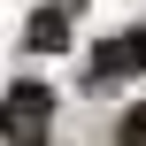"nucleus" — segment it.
I'll return each instance as SVG.
<instances>
[{
	"mask_svg": "<svg viewBox=\"0 0 146 146\" xmlns=\"http://www.w3.org/2000/svg\"><path fill=\"white\" fill-rule=\"evenodd\" d=\"M46 131H54V92L38 77H15L0 92V146H46Z\"/></svg>",
	"mask_w": 146,
	"mask_h": 146,
	"instance_id": "f257e3e1",
	"label": "nucleus"
},
{
	"mask_svg": "<svg viewBox=\"0 0 146 146\" xmlns=\"http://www.w3.org/2000/svg\"><path fill=\"white\" fill-rule=\"evenodd\" d=\"M115 146H146V108H131V115L115 123Z\"/></svg>",
	"mask_w": 146,
	"mask_h": 146,
	"instance_id": "20e7f679",
	"label": "nucleus"
},
{
	"mask_svg": "<svg viewBox=\"0 0 146 146\" xmlns=\"http://www.w3.org/2000/svg\"><path fill=\"white\" fill-rule=\"evenodd\" d=\"M69 8H77V0H69Z\"/></svg>",
	"mask_w": 146,
	"mask_h": 146,
	"instance_id": "39448f33",
	"label": "nucleus"
},
{
	"mask_svg": "<svg viewBox=\"0 0 146 146\" xmlns=\"http://www.w3.org/2000/svg\"><path fill=\"white\" fill-rule=\"evenodd\" d=\"M123 77H146V23H131V31H115V38L92 46V85L108 92V85H123Z\"/></svg>",
	"mask_w": 146,
	"mask_h": 146,
	"instance_id": "f03ea898",
	"label": "nucleus"
},
{
	"mask_svg": "<svg viewBox=\"0 0 146 146\" xmlns=\"http://www.w3.org/2000/svg\"><path fill=\"white\" fill-rule=\"evenodd\" d=\"M23 46H31V54H62V46H69V15H62V8H38L31 31H23Z\"/></svg>",
	"mask_w": 146,
	"mask_h": 146,
	"instance_id": "7ed1b4c3",
	"label": "nucleus"
}]
</instances>
